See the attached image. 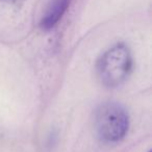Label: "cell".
<instances>
[{
    "instance_id": "cell-1",
    "label": "cell",
    "mask_w": 152,
    "mask_h": 152,
    "mask_svg": "<svg viewBox=\"0 0 152 152\" xmlns=\"http://www.w3.org/2000/svg\"><path fill=\"white\" fill-rule=\"evenodd\" d=\"M131 68L129 49L124 44H117L101 55L97 63V74L104 86L115 88L126 80Z\"/></svg>"
},
{
    "instance_id": "cell-2",
    "label": "cell",
    "mask_w": 152,
    "mask_h": 152,
    "mask_svg": "<svg viewBox=\"0 0 152 152\" xmlns=\"http://www.w3.org/2000/svg\"><path fill=\"white\" fill-rule=\"evenodd\" d=\"M129 126L126 110L117 103H104L95 115V128L100 139L105 142H118L125 137Z\"/></svg>"
},
{
    "instance_id": "cell-3",
    "label": "cell",
    "mask_w": 152,
    "mask_h": 152,
    "mask_svg": "<svg viewBox=\"0 0 152 152\" xmlns=\"http://www.w3.org/2000/svg\"><path fill=\"white\" fill-rule=\"evenodd\" d=\"M70 1L71 0H52L41 20V27L44 30L54 27L67 11Z\"/></svg>"
}]
</instances>
